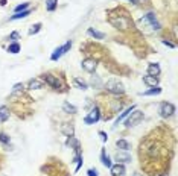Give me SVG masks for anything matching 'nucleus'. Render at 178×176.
Listing matches in <instances>:
<instances>
[{"label": "nucleus", "mask_w": 178, "mask_h": 176, "mask_svg": "<svg viewBox=\"0 0 178 176\" xmlns=\"http://www.w3.org/2000/svg\"><path fill=\"white\" fill-rule=\"evenodd\" d=\"M41 81L43 82H46L47 85H50L53 90H66L67 88V85L58 78V76H55V74H52V73H44V74H41Z\"/></svg>", "instance_id": "1"}, {"label": "nucleus", "mask_w": 178, "mask_h": 176, "mask_svg": "<svg viewBox=\"0 0 178 176\" xmlns=\"http://www.w3.org/2000/svg\"><path fill=\"white\" fill-rule=\"evenodd\" d=\"M110 23L116 29H122V30H126V29L133 27V21L125 15H110Z\"/></svg>", "instance_id": "2"}, {"label": "nucleus", "mask_w": 178, "mask_h": 176, "mask_svg": "<svg viewBox=\"0 0 178 176\" xmlns=\"http://www.w3.org/2000/svg\"><path fill=\"white\" fill-rule=\"evenodd\" d=\"M105 88H107V91H110L111 94H123V93H125L123 84L119 82V81H116V79H110V81L107 82Z\"/></svg>", "instance_id": "3"}, {"label": "nucleus", "mask_w": 178, "mask_h": 176, "mask_svg": "<svg viewBox=\"0 0 178 176\" xmlns=\"http://www.w3.org/2000/svg\"><path fill=\"white\" fill-rule=\"evenodd\" d=\"M143 120V112L142 111H139V109H134L133 112H131V116H130V119L125 122V126L126 128H133V126H137L140 122Z\"/></svg>", "instance_id": "4"}, {"label": "nucleus", "mask_w": 178, "mask_h": 176, "mask_svg": "<svg viewBox=\"0 0 178 176\" xmlns=\"http://www.w3.org/2000/svg\"><path fill=\"white\" fill-rule=\"evenodd\" d=\"M70 47H72V41L69 40L64 46H61V47H58V49H55V50H53V53L50 55V59H52V61H58L62 55H66V53L70 50Z\"/></svg>", "instance_id": "5"}, {"label": "nucleus", "mask_w": 178, "mask_h": 176, "mask_svg": "<svg viewBox=\"0 0 178 176\" xmlns=\"http://www.w3.org/2000/svg\"><path fill=\"white\" fill-rule=\"evenodd\" d=\"M99 119H101V111H99L98 106H94V108L88 112V116L84 119V122H85V125H94L96 122H99Z\"/></svg>", "instance_id": "6"}, {"label": "nucleus", "mask_w": 178, "mask_h": 176, "mask_svg": "<svg viewBox=\"0 0 178 176\" xmlns=\"http://www.w3.org/2000/svg\"><path fill=\"white\" fill-rule=\"evenodd\" d=\"M175 112V106L169 102H163L160 105V116L162 117H171L172 114Z\"/></svg>", "instance_id": "7"}, {"label": "nucleus", "mask_w": 178, "mask_h": 176, "mask_svg": "<svg viewBox=\"0 0 178 176\" xmlns=\"http://www.w3.org/2000/svg\"><path fill=\"white\" fill-rule=\"evenodd\" d=\"M96 67H98V62H96V59H93V58H87V59L82 61V68H84L85 71H88V73H94Z\"/></svg>", "instance_id": "8"}, {"label": "nucleus", "mask_w": 178, "mask_h": 176, "mask_svg": "<svg viewBox=\"0 0 178 176\" xmlns=\"http://www.w3.org/2000/svg\"><path fill=\"white\" fill-rule=\"evenodd\" d=\"M145 23H149L151 24V27L152 29H155V30H158L162 26H160V23L157 21V18H155V14H152V12H149V14H146L145 15V18H142Z\"/></svg>", "instance_id": "9"}, {"label": "nucleus", "mask_w": 178, "mask_h": 176, "mask_svg": "<svg viewBox=\"0 0 178 176\" xmlns=\"http://www.w3.org/2000/svg\"><path fill=\"white\" fill-rule=\"evenodd\" d=\"M110 172H111V176H123L126 173V169H125L123 164L117 163L116 166H111L110 167Z\"/></svg>", "instance_id": "10"}, {"label": "nucleus", "mask_w": 178, "mask_h": 176, "mask_svg": "<svg viewBox=\"0 0 178 176\" xmlns=\"http://www.w3.org/2000/svg\"><path fill=\"white\" fill-rule=\"evenodd\" d=\"M114 160H116L117 163H120V164H123V163H131V155H130L128 152H125V150H120V152H117V154L114 155Z\"/></svg>", "instance_id": "11"}, {"label": "nucleus", "mask_w": 178, "mask_h": 176, "mask_svg": "<svg viewBox=\"0 0 178 176\" xmlns=\"http://www.w3.org/2000/svg\"><path fill=\"white\" fill-rule=\"evenodd\" d=\"M66 146H69V147H70V149H73V150H78V149H81V146H79V141H78V140H76L73 135L67 137Z\"/></svg>", "instance_id": "12"}, {"label": "nucleus", "mask_w": 178, "mask_h": 176, "mask_svg": "<svg viewBox=\"0 0 178 176\" xmlns=\"http://www.w3.org/2000/svg\"><path fill=\"white\" fill-rule=\"evenodd\" d=\"M143 82L148 85V87H157L158 85V79L155 78V76H149V74H146V76H143Z\"/></svg>", "instance_id": "13"}, {"label": "nucleus", "mask_w": 178, "mask_h": 176, "mask_svg": "<svg viewBox=\"0 0 178 176\" xmlns=\"http://www.w3.org/2000/svg\"><path fill=\"white\" fill-rule=\"evenodd\" d=\"M27 87H29V90H40L44 87V82L41 79H32V81H29Z\"/></svg>", "instance_id": "14"}, {"label": "nucleus", "mask_w": 178, "mask_h": 176, "mask_svg": "<svg viewBox=\"0 0 178 176\" xmlns=\"http://www.w3.org/2000/svg\"><path fill=\"white\" fill-rule=\"evenodd\" d=\"M160 65L158 64H149L148 65V74L149 76H158L160 74Z\"/></svg>", "instance_id": "15"}, {"label": "nucleus", "mask_w": 178, "mask_h": 176, "mask_svg": "<svg viewBox=\"0 0 178 176\" xmlns=\"http://www.w3.org/2000/svg\"><path fill=\"white\" fill-rule=\"evenodd\" d=\"M61 132H62L64 135L70 137V135H73V132H75V128H73V125H72V123H66V125H62V128H61Z\"/></svg>", "instance_id": "16"}, {"label": "nucleus", "mask_w": 178, "mask_h": 176, "mask_svg": "<svg viewBox=\"0 0 178 176\" xmlns=\"http://www.w3.org/2000/svg\"><path fill=\"white\" fill-rule=\"evenodd\" d=\"M116 146H117L120 150H125V152H128V150L131 149V144H130L126 140H123V138L117 140V141H116Z\"/></svg>", "instance_id": "17"}, {"label": "nucleus", "mask_w": 178, "mask_h": 176, "mask_svg": "<svg viewBox=\"0 0 178 176\" xmlns=\"http://www.w3.org/2000/svg\"><path fill=\"white\" fill-rule=\"evenodd\" d=\"M87 33H88L90 36L96 38V40H104V38H105V33H102V32H99V30H96V29H93V27H90V29L87 30Z\"/></svg>", "instance_id": "18"}, {"label": "nucleus", "mask_w": 178, "mask_h": 176, "mask_svg": "<svg viewBox=\"0 0 178 176\" xmlns=\"http://www.w3.org/2000/svg\"><path fill=\"white\" fill-rule=\"evenodd\" d=\"M62 109H64V112H67V114H76V112H78V108H76L75 105L69 103V102H64Z\"/></svg>", "instance_id": "19"}, {"label": "nucleus", "mask_w": 178, "mask_h": 176, "mask_svg": "<svg viewBox=\"0 0 178 176\" xmlns=\"http://www.w3.org/2000/svg\"><path fill=\"white\" fill-rule=\"evenodd\" d=\"M101 161H102V164L105 166V167H111L113 164H111V160H110V157L105 154V149H102V152H101Z\"/></svg>", "instance_id": "20"}, {"label": "nucleus", "mask_w": 178, "mask_h": 176, "mask_svg": "<svg viewBox=\"0 0 178 176\" xmlns=\"http://www.w3.org/2000/svg\"><path fill=\"white\" fill-rule=\"evenodd\" d=\"M9 119V109H8V106H0V122L3 123V122H6Z\"/></svg>", "instance_id": "21"}, {"label": "nucleus", "mask_w": 178, "mask_h": 176, "mask_svg": "<svg viewBox=\"0 0 178 176\" xmlns=\"http://www.w3.org/2000/svg\"><path fill=\"white\" fill-rule=\"evenodd\" d=\"M29 14H30V11H29V9H26V11H21V12H17V14H14V15H12L9 20H11V21H14V20H20V18H24V17H27Z\"/></svg>", "instance_id": "22"}, {"label": "nucleus", "mask_w": 178, "mask_h": 176, "mask_svg": "<svg viewBox=\"0 0 178 176\" xmlns=\"http://www.w3.org/2000/svg\"><path fill=\"white\" fill-rule=\"evenodd\" d=\"M160 93H162V88H160V87H152L151 90L143 91L142 96H157V94H160Z\"/></svg>", "instance_id": "23"}, {"label": "nucleus", "mask_w": 178, "mask_h": 176, "mask_svg": "<svg viewBox=\"0 0 178 176\" xmlns=\"http://www.w3.org/2000/svg\"><path fill=\"white\" fill-rule=\"evenodd\" d=\"M134 109H136V106H131V108L125 109V111H123V112H122V114H120V116L117 117V120H116V125H119V122H122V120H123L125 117H128V116H130V114H131V112H133Z\"/></svg>", "instance_id": "24"}, {"label": "nucleus", "mask_w": 178, "mask_h": 176, "mask_svg": "<svg viewBox=\"0 0 178 176\" xmlns=\"http://www.w3.org/2000/svg\"><path fill=\"white\" fill-rule=\"evenodd\" d=\"M56 5H58V0H46V9L49 12H53L56 9Z\"/></svg>", "instance_id": "25"}, {"label": "nucleus", "mask_w": 178, "mask_h": 176, "mask_svg": "<svg viewBox=\"0 0 178 176\" xmlns=\"http://www.w3.org/2000/svg\"><path fill=\"white\" fill-rule=\"evenodd\" d=\"M90 84H91L93 87H96V88H101V87H102V81H101V78H99V76H91Z\"/></svg>", "instance_id": "26"}, {"label": "nucleus", "mask_w": 178, "mask_h": 176, "mask_svg": "<svg viewBox=\"0 0 178 176\" xmlns=\"http://www.w3.org/2000/svg\"><path fill=\"white\" fill-rule=\"evenodd\" d=\"M0 143H2L3 146H8V144L11 143L9 135H8V134H5V132H0Z\"/></svg>", "instance_id": "27"}, {"label": "nucleus", "mask_w": 178, "mask_h": 176, "mask_svg": "<svg viewBox=\"0 0 178 176\" xmlns=\"http://www.w3.org/2000/svg\"><path fill=\"white\" fill-rule=\"evenodd\" d=\"M8 52H9V53H18V52H20V44H18V43H12V44H9Z\"/></svg>", "instance_id": "28"}, {"label": "nucleus", "mask_w": 178, "mask_h": 176, "mask_svg": "<svg viewBox=\"0 0 178 176\" xmlns=\"http://www.w3.org/2000/svg\"><path fill=\"white\" fill-rule=\"evenodd\" d=\"M41 30V23H35L30 29H29V35H35V33H38Z\"/></svg>", "instance_id": "29"}, {"label": "nucleus", "mask_w": 178, "mask_h": 176, "mask_svg": "<svg viewBox=\"0 0 178 176\" xmlns=\"http://www.w3.org/2000/svg\"><path fill=\"white\" fill-rule=\"evenodd\" d=\"M27 8H29V3H21V5L15 6V14L17 12H21V11H26Z\"/></svg>", "instance_id": "30"}, {"label": "nucleus", "mask_w": 178, "mask_h": 176, "mask_svg": "<svg viewBox=\"0 0 178 176\" xmlns=\"http://www.w3.org/2000/svg\"><path fill=\"white\" fill-rule=\"evenodd\" d=\"M75 84L81 88V90H87V84L84 82V81H81V79H78V78H75Z\"/></svg>", "instance_id": "31"}, {"label": "nucleus", "mask_w": 178, "mask_h": 176, "mask_svg": "<svg viewBox=\"0 0 178 176\" xmlns=\"http://www.w3.org/2000/svg\"><path fill=\"white\" fill-rule=\"evenodd\" d=\"M23 88H24L23 84H15V85L12 87V91H14V93H18V91H21Z\"/></svg>", "instance_id": "32"}, {"label": "nucleus", "mask_w": 178, "mask_h": 176, "mask_svg": "<svg viewBox=\"0 0 178 176\" xmlns=\"http://www.w3.org/2000/svg\"><path fill=\"white\" fill-rule=\"evenodd\" d=\"M162 43H163L165 46H168V47H171V49H175V44H174V43H171V41H168V40H163Z\"/></svg>", "instance_id": "33"}, {"label": "nucleus", "mask_w": 178, "mask_h": 176, "mask_svg": "<svg viewBox=\"0 0 178 176\" xmlns=\"http://www.w3.org/2000/svg\"><path fill=\"white\" fill-rule=\"evenodd\" d=\"M99 135H101V138H102V141L104 143H107V140H108V135L104 132V131H99Z\"/></svg>", "instance_id": "34"}, {"label": "nucleus", "mask_w": 178, "mask_h": 176, "mask_svg": "<svg viewBox=\"0 0 178 176\" xmlns=\"http://www.w3.org/2000/svg\"><path fill=\"white\" fill-rule=\"evenodd\" d=\"M87 176H98V170H96V169H88Z\"/></svg>", "instance_id": "35"}, {"label": "nucleus", "mask_w": 178, "mask_h": 176, "mask_svg": "<svg viewBox=\"0 0 178 176\" xmlns=\"http://www.w3.org/2000/svg\"><path fill=\"white\" fill-rule=\"evenodd\" d=\"M9 40H12V41L18 40V32H12V33L9 35Z\"/></svg>", "instance_id": "36"}, {"label": "nucleus", "mask_w": 178, "mask_h": 176, "mask_svg": "<svg viewBox=\"0 0 178 176\" xmlns=\"http://www.w3.org/2000/svg\"><path fill=\"white\" fill-rule=\"evenodd\" d=\"M6 3H8V2H6V0H0V6H5V5H6Z\"/></svg>", "instance_id": "37"}, {"label": "nucleus", "mask_w": 178, "mask_h": 176, "mask_svg": "<svg viewBox=\"0 0 178 176\" xmlns=\"http://www.w3.org/2000/svg\"><path fill=\"white\" fill-rule=\"evenodd\" d=\"M134 176H142L140 173H134Z\"/></svg>", "instance_id": "38"}, {"label": "nucleus", "mask_w": 178, "mask_h": 176, "mask_svg": "<svg viewBox=\"0 0 178 176\" xmlns=\"http://www.w3.org/2000/svg\"><path fill=\"white\" fill-rule=\"evenodd\" d=\"M136 2H137V3H140V2H143V0H136Z\"/></svg>", "instance_id": "39"}]
</instances>
